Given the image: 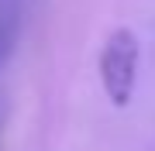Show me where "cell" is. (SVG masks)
<instances>
[{"label": "cell", "mask_w": 155, "mask_h": 151, "mask_svg": "<svg viewBox=\"0 0 155 151\" xmlns=\"http://www.w3.org/2000/svg\"><path fill=\"white\" fill-rule=\"evenodd\" d=\"M11 45H14V24L11 21H0V62L7 58Z\"/></svg>", "instance_id": "cell-2"}, {"label": "cell", "mask_w": 155, "mask_h": 151, "mask_svg": "<svg viewBox=\"0 0 155 151\" xmlns=\"http://www.w3.org/2000/svg\"><path fill=\"white\" fill-rule=\"evenodd\" d=\"M138 65H141V41L131 28L110 31L104 52H100V86L114 106H127L138 86Z\"/></svg>", "instance_id": "cell-1"}]
</instances>
